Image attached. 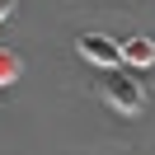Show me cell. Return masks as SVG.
I'll list each match as a JSON object with an SVG mask.
<instances>
[{
  "mask_svg": "<svg viewBox=\"0 0 155 155\" xmlns=\"http://www.w3.org/2000/svg\"><path fill=\"white\" fill-rule=\"evenodd\" d=\"M122 61L136 66V71L155 66V42H150V38H127V42H122Z\"/></svg>",
  "mask_w": 155,
  "mask_h": 155,
  "instance_id": "3957f363",
  "label": "cell"
},
{
  "mask_svg": "<svg viewBox=\"0 0 155 155\" xmlns=\"http://www.w3.org/2000/svg\"><path fill=\"white\" fill-rule=\"evenodd\" d=\"M10 14H14V0H0V24L10 19Z\"/></svg>",
  "mask_w": 155,
  "mask_h": 155,
  "instance_id": "5b68a950",
  "label": "cell"
},
{
  "mask_svg": "<svg viewBox=\"0 0 155 155\" xmlns=\"http://www.w3.org/2000/svg\"><path fill=\"white\" fill-rule=\"evenodd\" d=\"M19 57H14V52H5V47H0V85H14V80H19Z\"/></svg>",
  "mask_w": 155,
  "mask_h": 155,
  "instance_id": "277c9868",
  "label": "cell"
},
{
  "mask_svg": "<svg viewBox=\"0 0 155 155\" xmlns=\"http://www.w3.org/2000/svg\"><path fill=\"white\" fill-rule=\"evenodd\" d=\"M99 94H104V104L113 108V113H122V117H136V113L146 108V89H141V80L122 75L117 66H104V75H99Z\"/></svg>",
  "mask_w": 155,
  "mask_h": 155,
  "instance_id": "6da1fadb",
  "label": "cell"
},
{
  "mask_svg": "<svg viewBox=\"0 0 155 155\" xmlns=\"http://www.w3.org/2000/svg\"><path fill=\"white\" fill-rule=\"evenodd\" d=\"M75 52L89 61V66H122V42H113V38H104V33H80L75 38Z\"/></svg>",
  "mask_w": 155,
  "mask_h": 155,
  "instance_id": "7a4b0ae2",
  "label": "cell"
}]
</instances>
